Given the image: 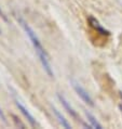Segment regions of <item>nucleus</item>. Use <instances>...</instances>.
Instances as JSON below:
<instances>
[{"instance_id": "nucleus-1", "label": "nucleus", "mask_w": 122, "mask_h": 129, "mask_svg": "<svg viewBox=\"0 0 122 129\" xmlns=\"http://www.w3.org/2000/svg\"><path fill=\"white\" fill-rule=\"evenodd\" d=\"M19 22L21 23L22 27L24 28L25 33H26L27 36L29 37L31 44H33L34 48H35V50H36V52H37V54H38V56H39V60H40V62H41V64H42V66H43L44 71L46 72V74H48L50 77H53V71H52L51 64H50L48 54H46L45 50L43 49V47H42L41 42H40V40H39V38L37 37L36 33L34 31V29H33V28H31L26 22H25L24 20L20 19Z\"/></svg>"}, {"instance_id": "nucleus-2", "label": "nucleus", "mask_w": 122, "mask_h": 129, "mask_svg": "<svg viewBox=\"0 0 122 129\" xmlns=\"http://www.w3.org/2000/svg\"><path fill=\"white\" fill-rule=\"evenodd\" d=\"M71 86H73V88L75 89V91L77 92V94L80 96V98L83 100V101L87 103V104H89L90 106H94V103H93V100L92 98L90 96V94L88 93V91L85 90V89L82 87V86L79 84V82L77 80L75 79H71Z\"/></svg>"}, {"instance_id": "nucleus-3", "label": "nucleus", "mask_w": 122, "mask_h": 129, "mask_svg": "<svg viewBox=\"0 0 122 129\" xmlns=\"http://www.w3.org/2000/svg\"><path fill=\"white\" fill-rule=\"evenodd\" d=\"M15 104H16V106H17V107H19V110L21 111V113H22L23 115L27 118V120L30 123L31 126H36V125H37V123H36V119L34 118V116L29 113V111H28V110L26 109V107H25V106L22 104V102H21L20 100L15 99Z\"/></svg>"}, {"instance_id": "nucleus-4", "label": "nucleus", "mask_w": 122, "mask_h": 129, "mask_svg": "<svg viewBox=\"0 0 122 129\" xmlns=\"http://www.w3.org/2000/svg\"><path fill=\"white\" fill-rule=\"evenodd\" d=\"M89 23H90V25H91V26L94 28L96 31H97V33L102 34V35H109V31L107 30V29H105V28H104L102 25L99 24V22L95 19V17L90 16L89 17Z\"/></svg>"}, {"instance_id": "nucleus-5", "label": "nucleus", "mask_w": 122, "mask_h": 129, "mask_svg": "<svg viewBox=\"0 0 122 129\" xmlns=\"http://www.w3.org/2000/svg\"><path fill=\"white\" fill-rule=\"evenodd\" d=\"M52 111H53V113L55 114V116H56V118L58 119V121L60 123V125L64 127V128H67V129H69V128H71V126H70V124L68 123V121L65 119V117H64L62 114H60L58 111H57L54 106H52Z\"/></svg>"}, {"instance_id": "nucleus-6", "label": "nucleus", "mask_w": 122, "mask_h": 129, "mask_svg": "<svg viewBox=\"0 0 122 129\" xmlns=\"http://www.w3.org/2000/svg\"><path fill=\"white\" fill-rule=\"evenodd\" d=\"M57 96H58L59 101H60V102H62V104L64 105V107H65V109L67 110V112H68V113H69V114H70V115H73L74 117H77V113H76V112H75V110H74V109H73V107H71V106H70V104H69V103H68V102H67V100H66L65 98H64V96H63V95H60L59 93H58V94H57Z\"/></svg>"}, {"instance_id": "nucleus-7", "label": "nucleus", "mask_w": 122, "mask_h": 129, "mask_svg": "<svg viewBox=\"0 0 122 129\" xmlns=\"http://www.w3.org/2000/svg\"><path fill=\"white\" fill-rule=\"evenodd\" d=\"M85 115H87V117H88V119H89V121L91 123V125H92V127H94V128H97V129H102L103 127H102V125H100L97 120H96V118L92 115L91 113H89V112H85Z\"/></svg>"}, {"instance_id": "nucleus-8", "label": "nucleus", "mask_w": 122, "mask_h": 129, "mask_svg": "<svg viewBox=\"0 0 122 129\" xmlns=\"http://www.w3.org/2000/svg\"><path fill=\"white\" fill-rule=\"evenodd\" d=\"M0 118L2 119L3 123H6L7 124V120H6V116H5V114H3V112L1 111V109H0Z\"/></svg>"}, {"instance_id": "nucleus-9", "label": "nucleus", "mask_w": 122, "mask_h": 129, "mask_svg": "<svg viewBox=\"0 0 122 129\" xmlns=\"http://www.w3.org/2000/svg\"><path fill=\"white\" fill-rule=\"evenodd\" d=\"M120 109H121V112H122V106H120Z\"/></svg>"}]
</instances>
